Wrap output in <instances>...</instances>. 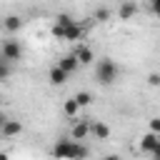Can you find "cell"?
<instances>
[{
	"label": "cell",
	"instance_id": "obj_1",
	"mask_svg": "<svg viewBox=\"0 0 160 160\" xmlns=\"http://www.w3.org/2000/svg\"><path fill=\"white\" fill-rule=\"evenodd\" d=\"M52 155L58 160H85L88 158V148L82 142H75L72 138H62L52 145Z\"/></svg>",
	"mask_w": 160,
	"mask_h": 160
},
{
	"label": "cell",
	"instance_id": "obj_13",
	"mask_svg": "<svg viewBox=\"0 0 160 160\" xmlns=\"http://www.w3.org/2000/svg\"><path fill=\"white\" fill-rule=\"evenodd\" d=\"M2 28H5V32H18V30L22 28V20H20L18 15H8V18L2 20Z\"/></svg>",
	"mask_w": 160,
	"mask_h": 160
},
{
	"label": "cell",
	"instance_id": "obj_7",
	"mask_svg": "<svg viewBox=\"0 0 160 160\" xmlns=\"http://www.w3.org/2000/svg\"><path fill=\"white\" fill-rule=\"evenodd\" d=\"M2 138H15L22 132V122L20 120H10V118H2V128H0Z\"/></svg>",
	"mask_w": 160,
	"mask_h": 160
},
{
	"label": "cell",
	"instance_id": "obj_22",
	"mask_svg": "<svg viewBox=\"0 0 160 160\" xmlns=\"http://www.w3.org/2000/svg\"><path fill=\"white\" fill-rule=\"evenodd\" d=\"M152 160H160V148H158V150L152 152Z\"/></svg>",
	"mask_w": 160,
	"mask_h": 160
},
{
	"label": "cell",
	"instance_id": "obj_4",
	"mask_svg": "<svg viewBox=\"0 0 160 160\" xmlns=\"http://www.w3.org/2000/svg\"><path fill=\"white\" fill-rule=\"evenodd\" d=\"M52 35L60 38V40H82L85 28H82L80 22H75L72 28H55V25H52Z\"/></svg>",
	"mask_w": 160,
	"mask_h": 160
},
{
	"label": "cell",
	"instance_id": "obj_5",
	"mask_svg": "<svg viewBox=\"0 0 160 160\" xmlns=\"http://www.w3.org/2000/svg\"><path fill=\"white\" fill-rule=\"evenodd\" d=\"M88 135H92V122L90 120H75L72 128H70V138L75 142H82Z\"/></svg>",
	"mask_w": 160,
	"mask_h": 160
},
{
	"label": "cell",
	"instance_id": "obj_16",
	"mask_svg": "<svg viewBox=\"0 0 160 160\" xmlns=\"http://www.w3.org/2000/svg\"><path fill=\"white\" fill-rule=\"evenodd\" d=\"M92 18H95V20H100V22H105V20L110 18V10H108V8H98V10L92 12Z\"/></svg>",
	"mask_w": 160,
	"mask_h": 160
},
{
	"label": "cell",
	"instance_id": "obj_23",
	"mask_svg": "<svg viewBox=\"0 0 160 160\" xmlns=\"http://www.w3.org/2000/svg\"><path fill=\"white\" fill-rule=\"evenodd\" d=\"M0 160H8V152H2V155H0Z\"/></svg>",
	"mask_w": 160,
	"mask_h": 160
},
{
	"label": "cell",
	"instance_id": "obj_3",
	"mask_svg": "<svg viewBox=\"0 0 160 160\" xmlns=\"http://www.w3.org/2000/svg\"><path fill=\"white\" fill-rule=\"evenodd\" d=\"M0 58L5 60V62H18L20 58H22V48H20V40H5L2 42V48H0Z\"/></svg>",
	"mask_w": 160,
	"mask_h": 160
},
{
	"label": "cell",
	"instance_id": "obj_15",
	"mask_svg": "<svg viewBox=\"0 0 160 160\" xmlns=\"http://www.w3.org/2000/svg\"><path fill=\"white\" fill-rule=\"evenodd\" d=\"M75 100H78V105H80V108H85V105H90V102H92V95H90L88 90H82V92H78V95H75Z\"/></svg>",
	"mask_w": 160,
	"mask_h": 160
},
{
	"label": "cell",
	"instance_id": "obj_18",
	"mask_svg": "<svg viewBox=\"0 0 160 160\" xmlns=\"http://www.w3.org/2000/svg\"><path fill=\"white\" fill-rule=\"evenodd\" d=\"M10 65H12V62L0 60V80H8V78H10Z\"/></svg>",
	"mask_w": 160,
	"mask_h": 160
},
{
	"label": "cell",
	"instance_id": "obj_19",
	"mask_svg": "<svg viewBox=\"0 0 160 160\" xmlns=\"http://www.w3.org/2000/svg\"><path fill=\"white\" fill-rule=\"evenodd\" d=\"M148 85L160 88V72H150V75H148Z\"/></svg>",
	"mask_w": 160,
	"mask_h": 160
},
{
	"label": "cell",
	"instance_id": "obj_6",
	"mask_svg": "<svg viewBox=\"0 0 160 160\" xmlns=\"http://www.w3.org/2000/svg\"><path fill=\"white\" fill-rule=\"evenodd\" d=\"M158 148H160V138H158V135H152V132H142V135H140V152L152 155Z\"/></svg>",
	"mask_w": 160,
	"mask_h": 160
},
{
	"label": "cell",
	"instance_id": "obj_9",
	"mask_svg": "<svg viewBox=\"0 0 160 160\" xmlns=\"http://www.w3.org/2000/svg\"><path fill=\"white\" fill-rule=\"evenodd\" d=\"M75 58L80 60V65H90V62L95 60V52H92L90 45H78V48H75Z\"/></svg>",
	"mask_w": 160,
	"mask_h": 160
},
{
	"label": "cell",
	"instance_id": "obj_17",
	"mask_svg": "<svg viewBox=\"0 0 160 160\" xmlns=\"http://www.w3.org/2000/svg\"><path fill=\"white\" fill-rule=\"evenodd\" d=\"M148 132H152V135L160 138V118H152V120L148 122Z\"/></svg>",
	"mask_w": 160,
	"mask_h": 160
},
{
	"label": "cell",
	"instance_id": "obj_14",
	"mask_svg": "<svg viewBox=\"0 0 160 160\" xmlns=\"http://www.w3.org/2000/svg\"><path fill=\"white\" fill-rule=\"evenodd\" d=\"M62 112H65L68 118H78V115H80V105H78V100H75V98H68V100L62 102Z\"/></svg>",
	"mask_w": 160,
	"mask_h": 160
},
{
	"label": "cell",
	"instance_id": "obj_10",
	"mask_svg": "<svg viewBox=\"0 0 160 160\" xmlns=\"http://www.w3.org/2000/svg\"><path fill=\"white\" fill-rule=\"evenodd\" d=\"M48 80H50V85H62L65 80H68V72L62 70V68H50V72H48Z\"/></svg>",
	"mask_w": 160,
	"mask_h": 160
},
{
	"label": "cell",
	"instance_id": "obj_21",
	"mask_svg": "<svg viewBox=\"0 0 160 160\" xmlns=\"http://www.w3.org/2000/svg\"><path fill=\"white\" fill-rule=\"evenodd\" d=\"M102 160H120V155H112V152H110V155H105Z\"/></svg>",
	"mask_w": 160,
	"mask_h": 160
},
{
	"label": "cell",
	"instance_id": "obj_20",
	"mask_svg": "<svg viewBox=\"0 0 160 160\" xmlns=\"http://www.w3.org/2000/svg\"><path fill=\"white\" fill-rule=\"evenodd\" d=\"M150 12L160 18V0H152V2H150Z\"/></svg>",
	"mask_w": 160,
	"mask_h": 160
},
{
	"label": "cell",
	"instance_id": "obj_11",
	"mask_svg": "<svg viewBox=\"0 0 160 160\" xmlns=\"http://www.w3.org/2000/svg\"><path fill=\"white\" fill-rule=\"evenodd\" d=\"M92 135H95L98 140H108V138H110V125L102 122V120H95V122H92Z\"/></svg>",
	"mask_w": 160,
	"mask_h": 160
},
{
	"label": "cell",
	"instance_id": "obj_12",
	"mask_svg": "<svg viewBox=\"0 0 160 160\" xmlns=\"http://www.w3.org/2000/svg\"><path fill=\"white\" fill-rule=\"evenodd\" d=\"M138 10H140V8H138L135 2H122V5L118 8V15H120V20H130Z\"/></svg>",
	"mask_w": 160,
	"mask_h": 160
},
{
	"label": "cell",
	"instance_id": "obj_2",
	"mask_svg": "<svg viewBox=\"0 0 160 160\" xmlns=\"http://www.w3.org/2000/svg\"><path fill=\"white\" fill-rule=\"evenodd\" d=\"M118 75H120V68H118V62L110 60V58H102V60L98 62V68H95V78H98L100 85H112V82L118 80Z\"/></svg>",
	"mask_w": 160,
	"mask_h": 160
},
{
	"label": "cell",
	"instance_id": "obj_8",
	"mask_svg": "<svg viewBox=\"0 0 160 160\" xmlns=\"http://www.w3.org/2000/svg\"><path fill=\"white\" fill-rule=\"evenodd\" d=\"M58 68H62L68 75H72L78 68H80V60L75 58V52H68V55H62L60 58V62H58Z\"/></svg>",
	"mask_w": 160,
	"mask_h": 160
}]
</instances>
